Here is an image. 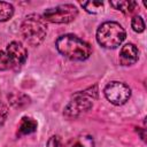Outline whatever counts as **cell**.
<instances>
[{"instance_id":"obj_3","label":"cell","mask_w":147,"mask_h":147,"mask_svg":"<svg viewBox=\"0 0 147 147\" xmlns=\"http://www.w3.org/2000/svg\"><path fill=\"white\" fill-rule=\"evenodd\" d=\"M125 30L117 22H105L102 23L96 31L98 42L108 49L118 47L125 39Z\"/></svg>"},{"instance_id":"obj_9","label":"cell","mask_w":147,"mask_h":147,"mask_svg":"<svg viewBox=\"0 0 147 147\" xmlns=\"http://www.w3.org/2000/svg\"><path fill=\"white\" fill-rule=\"evenodd\" d=\"M62 147H94V140L90 134L82 133L69 139Z\"/></svg>"},{"instance_id":"obj_15","label":"cell","mask_w":147,"mask_h":147,"mask_svg":"<svg viewBox=\"0 0 147 147\" xmlns=\"http://www.w3.org/2000/svg\"><path fill=\"white\" fill-rule=\"evenodd\" d=\"M13 67L11 64V61L9 59V56L7 55V53L0 51V70L3 71V70H8Z\"/></svg>"},{"instance_id":"obj_11","label":"cell","mask_w":147,"mask_h":147,"mask_svg":"<svg viewBox=\"0 0 147 147\" xmlns=\"http://www.w3.org/2000/svg\"><path fill=\"white\" fill-rule=\"evenodd\" d=\"M110 6L124 14H131L136 10L138 3L136 1H110Z\"/></svg>"},{"instance_id":"obj_17","label":"cell","mask_w":147,"mask_h":147,"mask_svg":"<svg viewBox=\"0 0 147 147\" xmlns=\"http://www.w3.org/2000/svg\"><path fill=\"white\" fill-rule=\"evenodd\" d=\"M8 113H9V110H8L7 106L5 103L0 102V126L3 125V123L6 122V119L8 117Z\"/></svg>"},{"instance_id":"obj_7","label":"cell","mask_w":147,"mask_h":147,"mask_svg":"<svg viewBox=\"0 0 147 147\" xmlns=\"http://www.w3.org/2000/svg\"><path fill=\"white\" fill-rule=\"evenodd\" d=\"M7 55L9 56L13 67H21L28 59V51L21 42L13 41L7 46Z\"/></svg>"},{"instance_id":"obj_13","label":"cell","mask_w":147,"mask_h":147,"mask_svg":"<svg viewBox=\"0 0 147 147\" xmlns=\"http://www.w3.org/2000/svg\"><path fill=\"white\" fill-rule=\"evenodd\" d=\"M14 14V7L9 2L0 1V22L8 21Z\"/></svg>"},{"instance_id":"obj_2","label":"cell","mask_w":147,"mask_h":147,"mask_svg":"<svg viewBox=\"0 0 147 147\" xmlns=\"http://www.w3.org/2000/svg\"><path fill=\"white\" fill-rule=\"evenodd\" d=\"M23 39L31 46H38L42 42L47 33V24L42 16L38 14L28 15L21 25Z\"/></svg>"},{"instance_id":"obj_12","label":"cell","mask_w":147,"mask_h":147,"mask_svg":"<svg viewBox=\"0 0 147 147\" xmlns=\"http://www.w3.org/2000/svg\"><path fill=\"white\" fill-rule=\"evenodd\" d=\"M8 100L16 108H22L30 103V99L28 95L23 93H17V92H13L10 95H8Z\"/></svg>"},{"instance_id":"obj_6","label":"cell","mask_w":147,"mask_h":147,"mask_svg":"<svg viewBox=\"0 0 147 147\" xmlns=\"http://www.w3.org/2000/svg\"><path fill=\"white\" fill-rule=\"evenodd\" d=\"M103 93L107 100L115 106L124 105L131 96L130 87L126 84L122 82H117V80L108 83L103 90Z\"/></svg>"},{"instance_id":"obj_10","label":"cell","mask_w":147,"mask_h":147,"mask_svg":"<svg viewBox=\"0 0 147 147\" xmlns=\"http://www.w3.org/2000/svg\"><path fill=\"white\" fill-rule=\"evenodd\" d=\"M37 130V122L31 118V117H26L24 116L20 123V126H18V134L20 136H26V134H30L32 132H34Z\"/></svg>"},{"instance_id":"obj_1","label":"cell","mask_w":147,"mask_h":147,"mask_svg":"<svg viewBox=\"0 0 147 147\" xmlns=\"http://www.w3.org/2000/svg\"><path fill=\"white\" fill-rule=\"evenodd\" d=\"M56 49L71 61H84L92 53L91 46L74 34H63L56 39Z\"/></svg>"},{"instance_id":"obj_16","label":"cell","mask_w":147,"mask_h":147,"mask_svg":"<svg viewBox=\"0 0 147 147\" xmlns=\"http://www.w3.org/2000/svg\"><path fill=\"white\" fill-rule=\"evenodd\" d=\"M131 26L136 32H142L145 30V22L141 16H134L131 22Z\"/></svg>"},{"instance_id":"obj_18","label":"cell","mask_w":147,"mask_h":147,"mask_svg":"<svg viewBox=\"0 0 147 147\" xmlns=\"http://www.w3.org/2000/svg\"><path fill=\"white\" fill-rule=\"evenodd\" d=\"M62 146L63 145L61 142V139L57 136H52L47 141V147H62Z\"/></svg>"},{"instance_id":"obj_8","label":"cell","mask_w":147,"mask_h":147,"mask_svg":"<svg viewBox=\"0 0 147 147\" xmlns=\"http://www.w3.org/2000/svg\"><path fill=\"white\" fill-rule=\"evenodd\" d=\"M138 61V48L133 44H126L121 48L119 63L122 65H132Z\"/></svg>"},{"instance_id":"obj_5","label":"cell","mask_w":147,"mask_h":147,"mask_svg":"<svg viewBox=\"0 0 147 147\" xmlns=\"http://www.w3.org/2000/svg\"><path fill=\"white\" fill-rule=\"evenodd\" d=\"M78 15V9L76 6L65 3V5H60L54 8H48L44 13V20L52 22V23H70L72 22Z\"/></svg>"},{"instance_id":"obj_14","label":"cell","mask_w":147,"mask_h":147,"mask_svg":"<svg viewBox=\"0 0 147 147\" xmlns=\"http://www.w3.org/2000/svg\"><path fill=\"white\" fill-rule=\"evenodd\" d=\"M82 7L91 14H99L103 9V2L101 1H87V2H82Z\"/></svg>"},{"instance_id":"obj_4","label":"cell","mask_w":147,"mask_h":147,"mask_svg":"<svg viewBox=\"0 0 147 147\" xmlns=\"http://www.w3.org/2000/svg\"><path fill=\"white\" fill-rule=\"evenodd\" d=\"M96 86L90 87L85 91L77 92L72 95V99L64 108V115L68 117H77L82 114L88 111L92 108L93 99L96 98Z\"/></svg>"}]
</instances>
